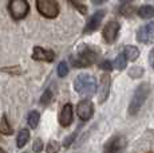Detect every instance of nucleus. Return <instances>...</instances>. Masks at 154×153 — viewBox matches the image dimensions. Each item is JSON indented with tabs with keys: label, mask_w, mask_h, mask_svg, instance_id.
<instances>
[{
	"label": "nucleus",
	"mask_w": 154,
	"mask_h": 153,
	"mask_svg": "<svg viewBox=\"0 0 154 153\" xmlns=\"http://www.w3.org/2000/svg\"><path fill=\"white\" fill-rule=\"evenodd\" d=\"M75 90L83 97H90L97 90V81L90 74H79L75 79Z\"/></svg>",
	"instance_id": "1"
},
{
	"label": "nucleus",
	"mask_w": 154,
	"mask_h": 153,
	"mask_svg": "<svg viewBox=\"0 0 154 153\" xmlns=\"http://www.w3.org/2000/svg\"><path fill=\"white\" fill-rule=\"evenodd\" d=\"M149 93H150V86H149V83H146V82L141 83L140 86L137 87V90L134 92V95H133L131 101H130V105H129V114L130 116H135V114L140 111V109L142 108V105L145 104Z\"/></svg>",
	"instance_id": "2"
},
{
	"label": "nucleus",
	"mask_w": 154,
	"mask_h": 153,
	"mask_svg": "<svg viewBox=\"0 0 154 153\" xmlns=\"http://www.w3.org/2000/svg\"><path fill=\"white\" fill-rule=\"evenodd\" d=\"M98 57L95 51H94L91 47H87V46H83L81 50H79L78 55L76 57H71V62L75 67H87L90 66L91 63H94Z\"/></svg>",
	"instance_id": "3"
},
{
	"label": "nucleus",
	"mask_w": 154,
	"mask_h": 153,
	"mask_svg": "<svg viewBox=\"0 0 154 153\" xmlns=\"http://www.w3.org/2000/svg\"><path fill=\"white\" fill-rule=\"evenodd\" d=\"M8 11L11 16L15 20H22L28 15L29 12V4L26 0H12L8 4Z\"/></svg>",
	"instance_id": "4"
},
{
	"label": "nucleus",
	"mask_w": 154,
	"mask_h": 153,
	"mask_svg": "<svg viewBox=\"0 0 154 153\" xmlns=\"http://www.w3.org/2000/svg\"><path fill=\"white\" fill-rule=\"evenodd\" d=\"M36 8L43 16L50 17V19L59 15V5L54 0H38Z\"/></svg>",
	"instance_id": "5"
},
{
	"label": "nucleus",
	"mask_w": 154,
	"mask_h": 153,
	"mask_svg": "<svg viewBox=\"0 0 154 153\" xmlns=\"http://www.w3.org/2000/svg\"><path fill=\"white\" fill-rule=\"evenodd\" d=\"M126 138L122 136L111 137L103 146V153H121L126 146Z\"/></svg>",
	"instance_id": "6"
},
{
	"label": "nucleus",
	"mask_w": 154,
	"mask_h": 153,
	"mask_svg": "<svg viewBox=\"0 0 154 153\" xmlns=\"http://www.w3.org/2000/svg\"><path fill=\"white\" fill-rule=\"evenodd\" d=\"M118 32H119V23L117 20H110L103 28V38L109 45H111L117 40Z\"/></svg>",
	"instance_id": "7"
},
{
	"label": "nucleus",
	"mask_w": 154,
	"mask_h": 153,
	"mask_svg": "<svg viewBox=\"0 0 154 153\" xmlns=\"http://www.w3.org/2000/svg\"><path fill=\"white\" fill-rule=\"evenodd\" d=\"M93 113H94V105L88 99H83V101H81L76 105V114L83 121L90 120L93 117Z\"/></svg>",
	"instance_id": "8"
},
{
	"label": "nucleus",
	"mask_w": 154,
	"mask_h": 153,
	"mask_svg": "<svg viewBox=\"0 0 154 153\" xmlns=\"http://www.w3.org/2000/svg\"><path fill=\"white\" fill-rule=\"evenodd\" d=\"M137 40L140 43H149L154 40V22L142 26L137 31Z\"/></svg>",
	"instance_id": "9"
},
{
	"label": "nucleus",
	"mask_w": 154,
	"mask_h": 153,
	"mask_svg": "<svg viewBox=\"0 0 154 153\" xmlns=\"http://www.w3.org/2000/svg\"><path fill=\"white\" fill-rule=\"evenodd\" d=\"M106 15L105 10H98L97 12H94V15L87 20V24L85 27V34H90V32H94L97 28L100 26V22Z\"/></svg>",
	"instance_id": "10"
},
{
	"label": "nucleus",
	"mask_w": 154,
	"mask_h": 153,
	"mask_svg": "<svg viewBox=\"0 0 154 153\" xmlns=\"http://www.w3.org/2000/svg\"><path fill=\"white\" fill-rule=\"evenodd\" d=\"M110 94V75L103 74L99 82V104H103Z\"/></svg>",
	"instance_id": "11"
},
{
	"label": "nucleus",
	"mask_w": 154,
	"mask_h": 153,
	"mask_svg": "<svg viewBox=\"0 0 154 153\" xmlns=\"http://www.w3.org/2000/svg\"><path fill=\"white\" fill-rule=\"evenodd\" d=\"M32 58H34L35 61L52 62L55 59V54L51 51V50H46V48H43V47H34Z\"/></svg>",
	"instance_id": "12"
},
{
	"label": "nucleus",
	"mask_w": 154,
	"mask_h": 153,
	"mask_svg": "<svg viewBox=\"0 0 154 153\" xmlns=\"http://www.w3.org/2000/svg\"><path fill=\"white\" fill-rule=\"evenodd\" d=\"M72 118H74V109L71 104H66L62 109L60 114H59V122L62 126L67 128L72 123Z\"/></svg>",
	"instance_id": "13"
},
{
	"label": "nucleus",
	"mask_w": 154,
	"mask_h": 153,
	"mask_svg": "<svg viewBox=\"0 0 154 153\" xmlns=\"http://www.w3.org/2000/svg\"><path fill=\"white\" fill-rule=\"evenodd\" d=\"M29 140V130L28 129H20L19 134H17V140H16V145L17 148H23Z\"/></svg>",
	"instance_id": "14"
},
{
	"label": "nucleus",
	"mask_w": 154,
	"mask_h": 153,
	"mask_svg": "<svg viewBox=\"0 0 154 153\" xmlns=\"http://www.w3.org/2000/svg\"><path fill=\"white\" fill-rule=\"evenodd\" d=\"M123 54H125L127 61H135L138 57H140V50L134 46H126L125 50H123Z\"/></svg>",
	"instance_id": "15"
},
{
	"label": "nucleus",
	"mask_w": 154,
	"mask_h": 153,
	"mask_svg": "<svg viewBox=\"0 0 154 153\" xmlns=\"http://www.w3.org/2000/svg\"><path fill=\"white\" fill-rule=\"evenodd\" d=\"M138 15L142 19H150V17L154 16V7H152V5H142L138 10Z\"/></svg>",
	"instance_id": "16"
},
{
	"label": "nucleus",
	"mask_w": 154,
	"mask_h": 153,
	"mask_svg": "<svg viewBox=\"0 0 154 153\" xmlns=\"http://www.w3.org/2000/svg\"><path fill=\"white\" fill-rule=\"evenodd\" d=\"M0 133H3V134H12L14 133V129L11 128V125H10V122H8V118H7V116H3V118H2V122H0Z\"/></svg>",
	"instance_id": "17"
},
{
	"label": "nucleus",
	"mask_w": 154,
	"mask_h": 153,
	"mask_svg": "<svg viewBox=\"0 0 154 153\" xmlns=\"http://www.w3.org/2000/svg\"><path fill=\"white\" fill-rule=\"evenodd\" d=\"M39 120H40V116L38 111H29L28 114V118H27V122L29 125V128L31 129H35L38 126V123H39Z\"/></svg>",
	"instance_id": "18"
},
{
	"label": "nucleus",
	"mask_w": 154,
	"mask_h": 153,
	"mask_svg": "<svg viewBox=\"0 0 154 153\" xmlns=\"http://www.w3.org/2000/svg\"><path fill=\"white\" fill-rule=\"evenodd\" d=\"M126 62H127V59H126L125 54H123V52H121V54L117 57L115 62H114L115 69H118V70H123V69L126 67Z\"/></svg>",
	"instance_id": "19"
},
{
	"label": "nucleus",
	"mask_w": 154,
	"mask_h": 153,
	"mask_svg": "<svg viewBox=\"0 0 154 153\" xmlns=\"http://www.w3.org/2000/svg\"><path fill=\"white\" fill-rule=\"evenodd\" d=\"M52 95H54L52 90H51V89H47L46 92L43 93V95L40 97V104H43V105L50 104V102L52 101Z\"/></svg>",
	"instance_id": "20"
},
{
	"label": "nucleus",
	"mask_w": 154,
	"mask_h": 153,
	"mask_svg": "<svg viewBox=\"0 0 154 153\" xmlns=\"http://www.w3.org/2000/svg\"><path fill=\"white\" fill-rule=\"evenodd\" d=\"M59 149H60L59 142H56V141H50V142L47 144L46 151H47V153H58Z\"/></svg>",
	"instance_id": "21"
},
{
	"label": "nucleus",
	"mask_w": 154,
	"mask_h": 153,
	"mask_svg": "<svg viewBox=\"0 0 154 153\" xmlns=\"http://www.w3.org/2000/svg\"><path fill=\"white\" fill-rule=\"evenodd\" d=\"M58 74L59 76H66L69 74V64L66 63V62H62V63H59L58 66Z\"/></svg>",
	"instance_id": "22"
},
{
	"label": "nucleus",
	"mask_w": 154,
	"mask_h": 153,
	"mask_svg": "<svg viewBox=\"0 0 154 153\" xmlns=\"http://www.w3.org/2000/svg\"><path fill=\"white\" fill-rule=\"evenodd\" d=\"M3 73H10V74H14V75H17L22 73V70H20L19 66H15V67H3L2 69Z\"/></svg>",
	"instance_id": "23"
},
{
	"label": "nucleus",
	"mask_w": 154,
	"mask_h": 153,
	"mask_svg": "<svg viewBox=\"0 0 154 153\" xmlns=\"http://www.w3.org/2000/svg\"><path fill=\"white\" fill-rule=\"evenodd\" d=\"M134 8L131 7V5H129V4H126V5H123L122 8H121V14H122L123 16H131L133 15V12H134Z\"/></svg>",
	"instance_id": "24"
},
{
	"label": "nucleus",
	"mask_w": 154,
	"mask_h": 153,
	"mask_svg": "<svg viewBox=\"0 0 154 153\" xmlns=\"http://www.w3.org/2000/svg\"><path fill=\"white\" fill-rule=\"evenodd\" d=\"M142 74H143V70H142L141 67H133L129 71V75L131 76V78H138V76H141Z\"/></svg>",
	"instance_id": "25"
},
{
	"label": "nucleus",
	"mask_w": 154,
	"mask_h": 153,
	"mask_svg": "<svg viewBox=\"0 0 154 153\" xmlns=\"http://www.w3.org/2000/svg\"><path fill=\"white\" fill-rule=\"evenodd\" d=\"M99 67L102 70H105V71H111L112 70V63L110 61H103V62H100V64H99Z\"/></svg>",
	"instance_id": "26"
},
{
	"label": "nucleus",
	"mask_w": 154,
	"mask_h": 153,
	"mask_svg": "<svg viewBox=\"0 0 154 153\" xmlns=\"http://www.w3.org/2000/svg\"><path fill=\"white\" fill-rule=\"evenodd\" d=\"M42 148H43V142H42V140L40 138H36L35 140V142H34V152L35 153H39L40 151H42Z\"/></svg>",
	"instance_id": "27"
},
{
	"label": "nucleus",
	"mask_w": 154,
	"mask_h": 153,
	"mask_svg": "<svg viewBox=\"0 0 154 153\" xmlns=\"http://www.w3.org/2000/svg\"><path fill=\"white\" fill-rule=\"evenodd\" d=\"M71 5H72V7H75L76 10H78L81 14H83V15L87 12V7H86L85 4H79V3H71Z\"/></svg>",
	"instance_id": "28"
},
{
	"label": "nucleus",
	"mask_w": 154,
	"mask_h": 153,
	"mask_svg": "<svg viewBox=\"0 0 154 153\" xmlns=\"http://www.w3.org/2000/svg\"><path fill=\"white\" fill-rule=\"evenodd\" d=\"M149 61H150V64L153 66V69H154V48L150 51V55H149Z\"/></svg>",
	"instance_id": "29"
},
{
	"label": "nucleus",
	"mask_w": 154,
	"mask_h": 153,
	"mask_svg": "<svg viewBox=\"0 0 154 153\" xmlns=\"http://www.w3.org/2000/svg\"><path fill=\"white\" fill-rule=\"evenodd\" d=\"M0 153H5V151H3V149L0 148Z\"/></svg>",
	"instance_id": "30"
},
{
	"label": "nucleus",
	"mask_w": 154,
	"mask_h": 153,
	"mask_svg": "<svg viewBox=\"0 0 154 153\" xmlns=\"http://www.w3.org/2000/svg\"><path fill=\"white\" fill-rule=\"evenodd\" d=\"M147 153H153V152H147Z\"/></svg>",
	"instance_id": "31"
}]
</instances>
